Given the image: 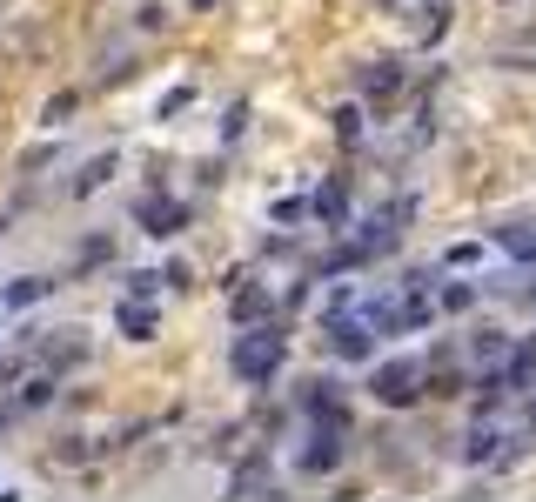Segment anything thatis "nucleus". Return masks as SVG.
Wrapping results in <instances>:
<instances>
[{
  "mask_svg": "<svg viewBox=\"0 0 536 502\" xmlns=\"http://www.w3.org/2000/svg\"><path fill=\"white\" fill-rule=\"evenodd\" d=\"M114 161H121V154H94L88 168H81V181H74V195H94V188L114 175Z\"/></svg>",
  "mask_w": 536,
  "mask_h": 502,
  "instance_id": "nucleus-8",
  "label": "nucleus"
},
{
  "mask_svg": "<svg viewBox=\"0 0 536 502\" xmlns=\"http://www.w3.org/2000/svg\"><path fill=\"white\" fill-rule=\"evenodd\" d=\"M369 395H376L382 409H409V402L423 395V362H416V355H396V362H382L376 382H369Z\"/></svg>",
  "mask_w": 536,
  "mask_h": 502,
  "instance_id": "nucleus-2",
  "label": "nucleus"
},
{
  "mask_svg": "<svg viewBox=\"0 0 536 502\" xmlns=\"http://www.w3.org/2000/svg\"><path fill=\"white\" fill-rule=\"evenodd\" d=\"M335 134H342V141H362V114L356 108H335Z\"/></svg>",
  "mask_w": 536,
  "mask_h": 502,
  "instance_id": "nucleus-12",
  "label": "nucleus"
},
{
  "mask_svg": "<svg viewBox=\"0 0 536 502\" xmlns=\"http://www.w3.org/2000/svg\"><path fill=\"white\" fill-rule=\"evenodd\" d=\"M155 282H161V275H148V268H134V275H128V295H134V302H148V295H155Z\"/></svg>",
  "mask_w": 536,
  "mask_h": 502,
  "instance_id": "nucleus-13",
  "label": "nucleus"
},
{
  "mask_svg": "<svg viewBox=\"0 0 536 502\" xmlns=\"http://www.w3.org/2000/svg\"><path fill=\"white\" fill-rule=\"evenodd\" d=\"M54 402V382H27V395H21V409H47Z\"/></svg>",
  "mask_w": 536,
  "mask_h": 502,
  "instance_id": "nucleus-14",
  "label": "nucleus"
},
{
  "mask_svg": "<svg viewBox=\"0 0 536 502\" xmlns=\"http://www.w3.org/2000/svg\"><path fill=\"white\" fill-rule=\"evenodd\" d=\"M302 208H309V201H275V208H268V221H275V228H282V221H302Z\"/></svg>",
  "mask_w": 536,
  "mask_h": 502,
  "instance_id": "nucleus-15",
  "label": "nucleus"
},
{
  "mask_svg": "<svg viewBox=\"0 0 536 502\" xmlns=\"http://www.w3.org/2000/svg\"><path fill=\"white\" fill-rule=\"evenodd\" d=\"M309 208H315L322 221H335V228H342V221H349V188H342V181H322Z\"/></svg>",
  "mask_w": 536,
  "mask_h": 502,
  "instance_id": "nucleus-6",
  "label": "nucleus"
},
{
  "mask_svg": "<svg viewBox=\"0 0 536 502\" xmlns=\"http://www.w3.org/2000/svg\"><path fill=\"white\" fill-rule=\"evenodd\" d=\"M496 248H503L510 262L536 268V228H503V235H496Z\"/></svg>",
  "mask_w": 536,
  "mask_h": 502,
  "instance_id": "nucleus-7",
  "label": "nucleus"
},
{
  "mask_svg": "<svg viewBox=\"0 0 536 502\" xmlns=\"http://www.w3.org/2000/svg\"><path fill=\"white\" fill-rule=\"evenodd\" d=\"M114 328H121L128 342H148V335H155V308H148V302H134V295H128V302L114 308Z\"/></svg>",
  "mask_w": 536,
  "mask_h": 502,
  "instance_id": "nucleus-5",
  "label": "nucleus"
},
{
  "mask_svg": "<svg viewBox=\"0 0 536 502\" xmlns=\"http://www.w3.org/2000/svg\"><path fill=\"white\" fill-rule=\"evenodd\" d=\"M0 228H7V221H0Z\"/></svg>",
  "mask_w": 536,
  "mask_h": 502,
  "instance_id": "nucleus-16",
  "label": "nucleus"
},
{
  "mask_svg": "<svg viewBox=\"0 0 536 502\" xmlns=\"http://www.w3.org/2000/svg\"><path fill=\"white\" fill-rule=\"evenodd\" d=\"M282 355H289L282 328H248V335L228 342V369L242 382H268V375H282Z\"/></svg>",
  "mask_w": 536,
  "mask_h": 502,
  "instance_id": "nucleus-1",
  "label": "nucleus"
},
{
  "mask_svg": "<svg viewBox=\"0 0 536 502\" xmlns=\"http://www.w3.org/2000/svg\"><path fill=\"white\" fill-rule=\"evenodd\" d=\"M47 295H54V275H21V282L0 288V308H7V315H21V308L47 302Z\"/></svg>",
  "mask_w": 536,
  "mask_h": 502,
  "instance_id": "nucleus-4",
  "label": "nucleus"
},
{
  "mask_svg": "<svg viewBox=\"0 0 536 502\" xmlns=\"http://www.w3.org/2000/svg\"><path fill=\"white\" fill-rule=\"evenodd\" d=\"M402 88V67L396 61H376L369 67V94H396Z\"/></svg>",
  "mask_w": 536,
  "mask_h": 502,
  "instance_id": "nucleus-10",
  "label": "nucleus"
},
{
  "mask_svg": "<svg viewBox=\"0 0 536 502\" xmlns=\"http://www.w3.org/2000/svg\"><path fill=\"white\" fill-rule=\"evenodd\" d=\"M469 302H476V288H469V282H449V288H436V308H449V315H463Z\"/></svg>",
  "mask_w": 536,
  "mask_h": 502,
  "instance_id": "nucleus-9",
  "label": "nucleus"
},
{
  "mask_svg": "<svg viewBox=\"0 0 536 502\" xmlns=\"http://www.w3.org/2000/svg\"><path fill=\"white\" fill-rule=\"evenodd\" d=\"M235 315H268V288H242L235 295Z\"/></svg>",
  "mask_w": 536,
  "mask_h": 502,
  "instance_id": "nucleus-11",
  "label": "nucleus"
},
{
  "mask_svg": "<svg viewBox=\"0 0 536 502\" xmlns=\"http://www.w3.org/2000/svg\"><path fill=\"white\" fill-rule=\"evenodd\" d=\"M329 349L342 355V362H369V355H376V328H369V315H335L329 322Z\"/></svg>",
  "mask_w": 536,
  "mask_h": 502,
  "instance_id": "nucleus-3",
  "label": "nucleus"
}]
</instances>
